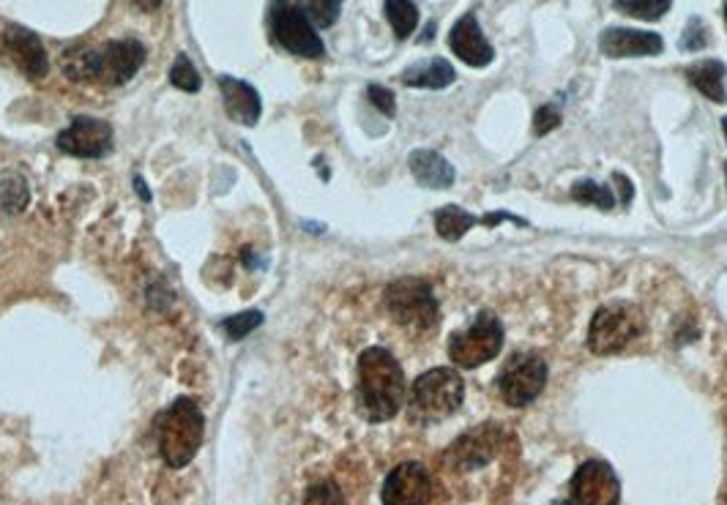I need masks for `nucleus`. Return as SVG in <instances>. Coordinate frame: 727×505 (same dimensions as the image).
<instances>
[{
    "instance_id": "f257e3e1",
    "label": "nucleus",
    "mask_w": 727,
    "mask_h": 505,
    "mask_svg": "<svg viewBox=\"0 0 727 505\" xmlns=\"http://www.w3.org/2000/svg\"><path fill=\"white\" fill-rule=\"evenodd\" d=\"M146 63V47L137 39H116L101 47H74L63 55L61 66L74 83L124 85Z\"/></svg>"
},
{
    "instance_id": "f03ea898",
    "label": "nucleus",
    "mask_w": 727,
    "mask_h": 505,
    "mask_svg": "<svg viewBox=\"0 0 727 505\" xmlns=\"http://www.w3.org/2000/svg\"><path fill=\"white\" fill-rule=\"evenodd\" d=\"M359 410L366 421L383 423L399 412L405 401V375L397 358L383 347L364 350L359 358Z\"/></svg>"
},
{
    "instance_id": "7ed1b4c3",
    "label": "nucleus",
    "mask_w": 727,
    "mask_h": 505,
    "mask_svg": "<svg viewBox=\"0 0 727 505\" xmlns=\"http://www.w3.org/2000/svg\"><path fill=\"white\" fill-rule=\"evenodd\" d=\"M205 421L192 399H175L159 418V453L173 470L186 468L203 445Z\"/></svg>"
},
{
    "instance_id": "20e7f679",
    "label": "nucleus",
    "mask_w": 727,
    "mask_h": 505,
    "mask_svg": "<svg viewBox=\"0 0 727 505\" xmlns=\"http://www.w3.org/2000/svg\"><path fill=\"white\" fill-rule=\"evenodd\" d=\"M462 399H466V383H462L460 372L438 366V369H429L416 377L414 388H410V412L421 421H440V418L455 416Z\"/></svg>"
},
{
    "instance_id": "39448f33",
    "label": "nucleus",
    "mask_w": 727,
    "mask_h": 505,
    "mask_svg": "<svg viewBox=\"0 0 727 505\" xmlns=\"http://www.w3.org/2000/svg\"><path fill=\"white\" fill-rule=\"evenodd\" d=\"M503 347V325L492 312H482L466 331L449 339V358L460 369H477L495 358Z\"/></svg>"
},
{
    "instance_id": "423d86ee",
    "label": "nucleus",
    "mask_w": 727,
    "mask_h": 505,
    "mask_svg": "<svg viewBox=\"0 0 727 505\" xmlns=\"http://www.w3.org/2000/svg\"><path fill=\"white\" fill-rule=\"evenodd\" d=\"M386 307L399 325L427 331L438 323V301L425 279L405 277L386 290Z\"/></svg>"
},
{
    "instance_id": "0eeeda50",
    "label": "nucleus",
    "mask_w": 727,
    "mask_h": 505,
    "mask_svg": "<svg viewBox=\"0 0 727 505\" xmlns=\"http://www.w3.org/2000/svg\"><path fill=\"white\" fill-rule=\"evenodd\" d=\"M645 323L643 314L629 303H610L602 307L591 320V331H588V347L597 355H612L618 350L627 347L643 334Z\"/></svg>"
},
{
    "instance_id": "6e6552de",
    "label": "nucleus",
    "mask_w": 727,
    "mask_h": 505,
    "mask_svg": "<svg viewBox=\"0 0 727 505\" xmlns=\"http://www.w3.org/2000/svg\"><path fill=\"white\" fill-rule=\"evenodd\" d=\"M547 386V364L534 353L512 355L498 377V391L509 407H528Z\"/></svg>"
},
{
    "instance_id": "1a4fd4ad",
    "label": "nucleus",
    "mask_w": 727,
    "mask_h": 505,
    "mask_svg": "<svg viewBox=\"0 0 727 505\" xmlns=\"http://www.w3.org/2000/svg\"><path fill=\"white\" fill-rule=\"evenodd\" d=\"M271 33L279 47L299 57H323L325 53L312 22L303 17L299 6L288 3V0H279L271 9Z\"/></svg>"
},
{
    "instance_id": "9d476101",
    "label": "nucleus",
    "mask_w": 727,
    "mask_h": 505,
    "mask_svg": "<svg viewBox=\"0 0 727 505\" xmlns=\"http://www.w3.org/2000/svg\"><path fill=\"white\" fill-rule=\"evenodd\" d=\"M571 501L575 505H618L621 503V481L602 459H588L575 470Z\"/></svg>"
},
{
    "instance_id": "9b49d317",
    "label": "nucleus",
    "mask_w": 727,
    "mask_h": 505,
    "mask_svg": "<svg viewBox=\"0 0 727 505\" xmlns=\"http://www.w3.org/2000/svg\"><path fill=\"white\" fill-rule=\"evenodd\" d=\"M58 148L68 157L101 159L113 151V126L99 118H74L68 129L58 135Z\"/></svg>"
},
{
    "instance_id": "f8f14e48",
    "label": "nucleus",
    "mask_w": 727,
    "mask_h": 505,
    "mask_svg": "<svg viewBox=\"0 0 727 505\" xmlns=\"http://www.w3.org/2000/svg\"><path fill=\"white\" fill-rule=\"evenodd\" d=\"M383 505H429L432 481L425 464L403 462L383 481Z\"/></svg>"
},
{
    "instance_id": "ddd939ff",
    "label": "nucleus",
    "mask_w": 727,
    "mask_h": 505,
    "mask_svg": "<svg viewBox=\"0 0 727 505\" xmlns=\"http://www.w3.org/2000/svg\"><path fill=\"white\" fill-rule=\"evenodd\" d=\"M3 50L9 53L14 66L25 74L28 79H44L50 72V61H47V50H44L42 39L36 36L33 31L22 25H9L3 31Z\"/></svg>"
},
{
    "instance_id": "4468645a",
    "label": "nucleus",
    "mask_w": 727,
    "mask_h": 505,
    "mask_svg": "<svg viewBox=\"0 0 727 505\" xmlns=\"http://www.w3.org/2000/svg\"><path fill=\"white\" fill-rule=\"evenodd\" d=\"M449 47L462 63H468V66L473 68L490 66L492 57H495V50L487 42L482 25H479V20L473 14L460 17V20L455 22V28H451L449 33Z\"/></svg>"
},
{
    "instance_id": "2eb2a0df",
    "label": "nucleus",
    "mask_w": 727,
    "mask_h": 505,
    "mask_svg": "<svg viewBox=\"0 0 727 505\" xmlns=\"http://www.w3.org/2000/svg\"><path fill=\"white\" fill-rule=\"evenodd\" d=\"M498 443H501V432L498 427H477L473 432L462 434L449 449V464L457 470H477L484 468L492 456H495Z\"/></svg>"
},
{
    "instance_id": "dca6fc26",
    "label": "nucleus",
    "mask_w": 727,
    "mask_h": 505,
    "mask_svg": "<svg viewBox=\"0 0 727 505\" xmlns=\"http://www.w3.org/2000/svg\"><path fill=\"white\" fill-rule=\"evenodd\" d=\"M599 50L607 57H640V55H660L665 50L660 33L651 31H632V28H607L599 39Z\"/></svg>"
},
{
    "instance_id": "f3484780",
    "label": "nucleus",
    "mask_w": 727,
    "mask_h": 505,
    "mask_svg": "<svg viewBox=\"0 0 727 505\" xmlns=\"http://www.w3.org/2000/svg\"><path fill=\"white\" fill-rule=\"evenodd\" d=\"M220 88L222 99H225V110L236 123L255 126L257 120H260V94H257L249 83L236 77H220Z\"/></svg>"
},
{
    "instance_id": "a211bd4d",
    "label": "nucleus",
    "mask_w": 727,
    "mask_h": 505,
    "mask_svg": "<svg viewBox=\"0 0 727 505\" xmlns=\"http://www.w3.org/2000/svg\"><path fill=\"white\" fill-rule=\"evenodd\" d=\"M416 181L427 189H449L455 183V168L435 151H414L408 159Z\"/></svg>"
},
{
    "instance_id": "6ab92c4d",
    "label": "nucleus",
    "mask_w": 727,
    "mask_h": 505,
    "mask_svg": "<svg viewBox=\"0 0 727 505\" xmlns=\"http://www.w3.org/2000/svg\"><path fill=\"white\" fill-rule=\"evenodd\" d=\"M686 79L701 90L706 99H712L714 105H725L727 94H725V79H727V66L723 61H714V57H706V61H697L686 68Z\"/></svg>"
},
{
    "instance_id": "aec40b11",
    "label": "nucleus",
    "mask_w": 727,
    "mask_h": 505,
    "mask_svg": "<svg viewBox=\"0 0 727 505\" xmlns=\"http://www.w3.org/2000/svg\"><path fill=\"white\" fill-rule=\"evenodd\" d=\"M457 79L455 66L443 57H429L425 63H416V66L405 68L403 72V83L410 85V88H427V90H440L449 88L451 83Z\"/></svg>"
},
{
    "instance_id": "412c9836",
    "label": "nucleus",
    "mask_w": 727,
    "mask_h": 505,
    "mask_svg": "<svg viewBox=\"0 0 727 505\" xmlns=\"http://www.w3.org/2000/svg\"><path fill=\"white\" fill-rule=\"evenodd\" d=\"M482 219L471 214V211H462L457 205H446L435 214V229L443 240H460L468 229H473Z\"/></svg>"
},
{
    "instance_id": "4be33fe9",
    "label": "nucleus",
    "mask_w": 727,
    "mask_h": 505,
    "mask_svg": "<svg viewBox=\"0 0 727 505\" xmlns=\"http://www.w3.org/2000/svg\"><path fill=\"white\" fill-rule=\"evenodd\" d=\"M386 17L397 39H408L419 25V9L414 0H386Z\"/></svg>"
},
{
    "instance_id": "5701e85b",
    "label": "nucleus",
    "mask_w": 727,
    "mask_h": 505,
    "mask_svg": "<svg viewBox=\"0 0 727 505\" xmlns=\"http://www.w3.org/2000/svg\"><path fill=\"white\" fill-rule=\"evenodd\" d=\"M31 200L28 183L22 175H3L0 178V211L3 214H20Z\"/></svg>"
},
{
    "instance_id": "b1692460",
    "label": "nucleus",
    "mask_w": 727,
    "mask_h": 505,
    "mask_svg": "<svg viewBox=\"0 0 727 505\" xmlns=\"http://www.w3.org/2000/svg\"><path fill=\"white\" fill-rule=\"evenodd\" d=\"M670 6H673V0H612V9L645 22L662 20L670 11Z\"/></svg>"
},
{
    "instance_id": "393cba45",
    "label": "nucleus",
    "mask_w": 727,
    "mask_h": 505,
    "mask_svg": "<svg viewBox=\"0 0 727 505\" xmlns=\"http://www.w3.org/2000/svg\"><path fill=\"white\" fill-rule=\"evenodd\" d=\"M296 6H299L303 17H307L314 28H331L340 20L342 11V0H299Z\"/></svg>"
},
{
    "instance_id": "a878e982",
    "label": "nucleus",
    "mask_w": 727,
    "mask_h": 505,
    "mask_svg": "<svg viewBox=\"0 0 727 505\" xmlns=\"http://www.w3.org/2000/svg\"><path fill=\"white\" fill-rule=\"evenodd\" d=\"M571 197L577 200V203L582 205H597V208L602 211H612L616 208V197H612V192L602 183L597 181H580L571 186Z\"/></svg>"
},
{
    "instance_id": "bb28decb",
    "label": "nucleus",
    "mask_w": 727,
    "mask_h": 505,
    "mask_svg": "<svg viewBox=\"0 0 727 505\" xmlns=\"http://www.w3.org/2000/svg\"><path fill=\"white\" fill-rule=\"evenodd\" d=\"M170 83H173L179 90H186V94H197L203 79H200V72L194 68V63L189 61V55L181 53L175 57L173 68H170Z\"/></svg>"
},
{
    "instance_id": "cd10ccee",
    "label": "nucleus",
    "mask_w": 727,
    "mask_h": 505,
    "mask_svg": "<svg viewBox=\"0 0 727 505\" xmlns=\"http://www.w3.org/2000/svg\"><path fill=\"white\" fill-rule=\"evenodd\" d=\"M708 44V28L706 22L701 20V17H692L689 22H686L684 33H681V42L678 47L684 50V53H701L703 47Z\"/></svg>"
},
{
    "instance_id": "c85d7f7f",
    "label": "nucleus",
    "mask_w": 727,
    "mask_h": 505,
    "mask_svg": "<svg viewBox=\"0 0 727 505\" xmlns=\"http://www.w3.org/2000/svg\"><path fill=\"white\" fill-rule=\"evenodd\" d=\"M260 323H263V312H242L236 314V318H227L225 323H222V331H225L227 339L238 342V339L249 336Z\"/></svg>"
},
{
    "instance_id": "c756f323",
    "label": "nucleus",
    "mask_w": 727,
    "mask_h": 505,
    "mask_svg": "<svg viewBox=\"0 0 727 505\" xmlns=\"http://www.w3.org/2000/svg\"><path fill=\"white\" fill-rule=\"evenodd\" d=\"M301 505H345V503H342L340 486L331 484V481H320V484L309 486Z\"/></svg>"
},
{
    "instance_id": "7c9ffc66",
    "label": "nucleus",
    "mask_w": 727,
    "mask_h": 505,
    "mask_svg": "<svg viewBox=\"0 0 727 505\" xmlns=\"http://www.w3.org/2000/svg\"><path fill=\"white\" fill-rule=\"evenodd\" d=\"M366 96H370V101L377 107V110H381L383 115H388V118H394L397 105H394L392 90L383 88V85H370V88H366Z\"/></svg>"
},
{
    "instance_id": "2f4dec72",
    "label": "nucleus",
    "mask_w": 727,
    "mask_h": 505,
    "mask_svg": "<svg viewBox=\"0 0 727 505\" xmlns=\"http://www.w3.org/2000/svg\"><path fill=\"white\" fill-rule=\"evenodd\" d=\"M558 123H560V110H558V107H553V105L539 107V110H536V115H534V131L539 137H545L547 131H553Z\"/></svg>"
},
{
    "instance_id": "473e14b6",
    "label": "nucleus",
    "mask_w": 727,
    "mask_h": 505,
    "mask_svg": "<svg viewBox=\"0 0 727 505\" xmlns=\"http://www.w3.org/2000/svg\"><path fill=\"white\" fill-rule=\"evenodd\" d=\"M612 183H616V186H621V194H623V205H629L632 203V183H629V178L627 175H621V172H616V175H612Z\"/></svg>"
},
{
    "instance_id": "72a5a7b5",
    "label": "nucleus",
    "mask_w": 727,
    "mask_h": 505,
    "mask_svg": "<svg viewBox=\"0 0 727 505\" xmlns=\"http://www.w3.org/2000/svg\"><path fill=\"white\" fill-rule=\"evenodd\" d=\"M137 6H140V9H146V11H157L159 6H162V0H137Z\"/></svg>"
},
{
    "instance_id": "f704fd0d",
    "label": "nucleus",
    "mask_w": 727,
    "mask_h": 505,
    "mask_svg": "<svg viewBox=\"0 0 727 505\" xmlns=\"http://www.w3.org/2000/svg\"><path fill=\"white\" fill-rule=\"evenodd\" d=\"M135 186H137V192H140L142 200H151V194L146 192V183H142V178H135Z\"/></svg>"
},
{
    "instance_id": "c9c22d12",
    "label": "nucleus",
    "mask_w": 727,
    "mask_h": 505,
    "mask_svg": "<svg viewBox=\"0 0 727 505\" xmlns=\"http://www.w3.org/2000/svg\"><path fill=\"white\" fill-rule=\"evenodd\" d=\"M723 131H725V140H727V118H723Z\"/></svg>"
},
{
    "instance_id": "e433bc0d",
    "label": "nucleus",
    "mask_w": 727,
    "mask_h": 505,
    "mask_svg": "<svg viewBox=\"0 0 727 505\" xmlns=\"http://www.w3.org/2000/svg\"><path fill=\"white\" fill-rule=\"evenodd\" d=\"M725 20H727V3H725Z\"/></svg>"
},
{
    "instance_id": "4c0bfd02",
    "label": "nucleus",
    "mask_w": 727,
    "mask_h": 505,
    "mask_svg": "<svg viewBox=\"0 0 727 505\" xmlns=\"http://www.w3.org/2000/svg\"><path fill=\"white\" fill-rule=\"evenodd\" d=\"M725 175H727V168H725Z\"/></svg>"
}]
</instances>
